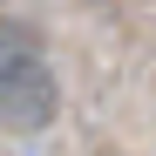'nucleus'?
<instances>
[{"label":"nucleus","instance_id":"f257e3e1","mask_svg":"<svg viewBox=\"0 0 156 156\" xmlns=\"http://www.w3.org/2000/svg\"><path fill=\"white\" fill-rule=\"evenodd\" d=\"M61 115V82L41 55L34 27H0V122L14 136H41Z\"/></svg>","mask_w":156,"mask_h":156}]
</instances>
